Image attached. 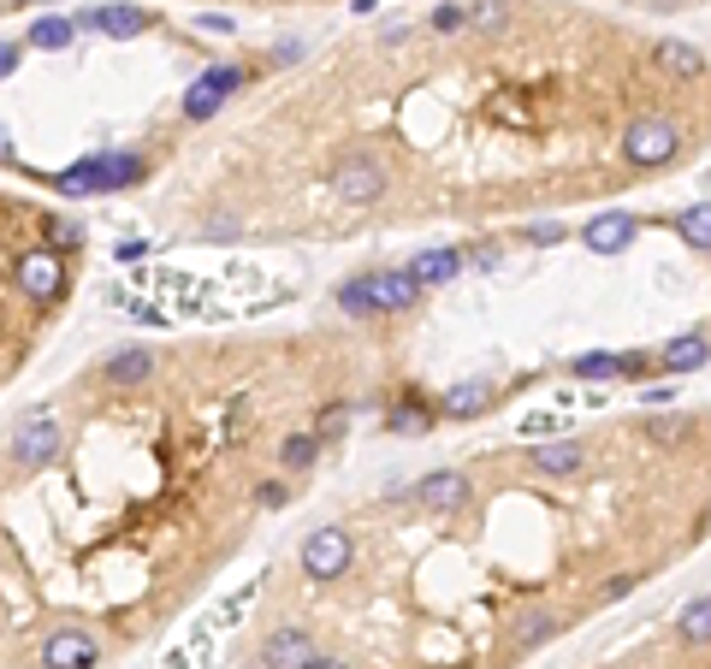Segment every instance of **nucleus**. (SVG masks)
Here are the masks:
<instances>
[{
    "mask_svg": "<svg viewBox=\"0 0 711 669\" xmlns=\"http://www.w3.org/2000/svg\"><path fill=\"white\" fill-rule=\"evenodd\" d=\"M0 160H12V149H7V130H0Z\"/></svg>",
    "mask_w": 711,
    "mask_h": 669,
    "instance_id": "cd10ccee",
    "label": "nucleus"
},
{
    "mask_svg": "<svg viewBox=\"0 0 711 669\" xmlns=\"http://www.w3.org/2000/svg\"><path fill=\"white\" fill-rule=\"evenodd\" d=\"M137 178H142L137 154H90L71 172H60V191L66 196H107V191H125V184H137Z\"/></svg>",
    "mask_w": 711,
    "mask_h": 669,
    "instance_id": "f257e3e1",
    "label": "nucleus"
},
{
    "mask_svg": "<svg viewBox=\"0 0 711 669\" xmlns=\"http://www.w3.org/2000/svg\"><path fill=\"white\" fill-rule=\"evenodd\" d=\"M314 457H321V432H291V439L279 445V462H285L291 474L314 469Z\"/></svg>",
    "mask_w": 711,
    "mask_h": 669,
    "instance_id": "dca6fc26",
    "label": "nucleus"
},
{
    "mask_svg": "<svg viewBox=\"0 0 711 669\" xmlns=\"http://www.w3.org/2000/svg\"><path fill=\"white\" fill-rule=\"evenodd\" d=\"M339 302H344V314H380L374 309V290H368V279H351L339 290Z\"/></svg>",
    "mask_w": 711,
    "mask_h": 669,
    "instance_id": "4be33fe9",
    "label": "nucleus"
},
{
    "mask_svg": "<svg viewBox=\"0 0 711 669\" xmlns=\"http://www.w3.org/2000/svg\"><path fill=\"white\" fill-rule=\"evenodd\" d=\"M238 83H243V66H214V71H202L191 90H184V119H214Z\"/></svg>",
    "mask_w": 711,
    "mask_h": 669,
    "instance_id": "39448f33",
    "label": "nucleus"
},
{
    "mask_svg": "<svg viewBox=\"0 0 711 669\" xmlns=\"http://www.w3.org/2000/svg\"><path fill=\"white\" fill-rule=\"evenodd\" d=\"M681 238H688L693 250H711V201H700V208L681 214Z\"/></svg>",
    "mask_w": 711,
    "mask_h": 669,
    "instance_id": "412c9836",
    "label": "nucleus"
},
{
    "mask_svg": "<svg viewBox=\"0 0 711 669\" xmlns=\"http://www.w3.org/2000/svg\"><path fill=\"white\" fill-rule=\"evenodd\" d=\"M629 238H634V220H629V214H605V220L587 226V250H599V255H617Z\"/></svg>",
    "mask_w": 711,
    "mask_h": 669,
    "instance_id": "2eb2a0df",
    "label": "nucleus"
},
{
    "mask_svg": "<svg viewBox=\"0 0 711 669\" xmlns=\"http://www.w3.org/2000/svg\"><path fill=\"white\" fill-rule=\"evenodd\" d=\"M676 634L688 639V646H711V599H693L688 610H681Z\"/></svg>",
    "mask_w": 711,
    "mask_h": 669,
    "instance_id": "f3484780",
    "label": "nucleus"
},
{
    "mask_svg": "<svg viewBox=\"0 0 711 669\" xmlns=\"http://www.w3.org/2000/svg\"><path fill=\"white\" fill-rule=\"evenodd\" d=\"M486 403H492V385H457L451 397H445V410L451 415H481Z\"/></svg>",
    "mask_w": 711,
    "mask_h": 669,
    "instance_id": "aec40b11",
    "label": "nucleus"
},
{
    "mask_svg": "<svg viewBox=\"0 0 711 669\" xmlns=\"http://www.w3.org/2000/svg\"><path fill=\"white\" fill-rule=\"evenodd\" d=\"M711 350H706V338L693 332V338H676V344H664V368L670 373H681V368H700Z\"/></svg>",
    "mask_w": 711,
    "mask_h": 669,
    "instance_id": "a211bd4d",
    "label": "nucleus"
},
{
    "mask_svg": "<svg viewBox=\"0 0 711 669\" xmlns=\"http://www.w3.org/2000/svg\"><path fill=\"white\" fill-rule=\"evenodd\" d=\"M641 7H652V12H681V7H693V0H641Z\"/></svg>",
    "mask_w": 711,
    "mask_h": 669,
    "instance_id": "a878e982",
    "label": "nucleus"
},
{
    "mask_svg": "<svg viewBox=\"0 0 711 669\" xmlns=\"http://www.w3.org/2000/svg\"><path fill=\"white\" fill-rule=\"evenodd\" d=\"M19 60H24V42H0V78H12Z\"/></svg>",
    "mask_w": 711,
    "mask_h": 669,
    "instance_id": "b1692460",
    "label": "nucleus"
},
{
    "mask_svg": "<svg viewBox=\"0 0 711 669\" xmlns=\"http://www.w3.org/2000/svg\"><path fill=\"white\" fill-rule=\"evenodd\" d=\"M12 457L24 462V469H48L54 457H60V420H24L19 432H12Z\"/></svg>",
    "mask_w": 711,
    "mask_h": 669,
    "instance_id": "423d86ee",
    "label": "nucleus"
},
{
    "mask_svg": "<svg viewBox=\"0 0 711 669\" xmlns=\"http://www.w3.org/2000/svg\"><path fill=\"white\" fill-rule=\"evenodd\" d=\"M326 184H332V196L351 201V208H374V201H386V191H391L386 172L374 166L368 154H356V149H344L339 160H332V178Z\"/></svg>",
    "mask_w": 711,
    "mask_h": 669,
    "instance_id": "f03ea898",
    "label": "nucleus"
},
{
    "mask_svg": "<svg viewBox=\"0 0 711 669\" xmlns=\"http://www.w3.org/2000/svg\"><path fill=\"white\" fill-rule=\"evenodd\" d=\"M351 563H356V540L339 521H326V528H314L309 540H302V569H309V580H339Z\"/></svg>",
    "mask_w": 711,
    "mask_h": 669,
    "instance_id": "7ed1b4c3",
    "label": "nucleus"
},
{
    "mask_svg": "<svg viewBox=\"0 0 711 669\" xmlns=\"http://www.w3.org/2000/svg\"><path fill=\"white\" fill-rule=\"evenodd\" d=\"M83 24H90V31H101V36H113V42H130V36H142V31H149V12H142V7H95V12H83V19H78V31H83Z\"/></svg>",
    "mask_w": 711,
    "mask_h": 669,
    "instance_id": "6e6552de",
    "label": "nucleus"
},
{
    "mask_svg": "<svg viewBox=\"0 0 711 669\" xmlns=\"http://www.w3.org/2000/svg\"><path fill=\"white\" fill-rule=\"evenodd\" d=\"M302 669H351V664H339V658H321V651H314V658L302 664Z\"/></svg>",
    "mask_w": 711,
    "mask_h": 669,
    "instance_id": "bb28decb",
    "label": "nucleus"
},
{
    "mask_svg": "<svg viewBox=\"0 0 711 669\" xmlns=\"http://www.w3.org/2000/svg\"><path fill=\"white\" fill-rule=\"evenodd\" d=\"M19 290L31 302H60L66 297V261L54 243H42V250H24L19 255Z\"/></svg>",
    "mask_w": 711,
    "mask_h": 669,
    "instance_id": "20e7f679",
    "label": "nucleus"
},
{
    "mask_svg": "<svg viewBox=\"0 0 711 669\" xmlns=\"http://www.w3.org/2000/svg\"><path fill=\"white\" fill-rule=\"evenodd\" d=\"M154 368H161V356H154V350H137V344L107 356V380H113V385H149Z\"/></svg>",
    "mask_w": 711,
    "mask_h": 669,
    "instance_id": "9b49d317",
    "label": "nucleus"
},
{
    "mask_svg": "<svg viewBox=\"0 0 711 669\" xmlns=\"http://www.w3.org/2000/svg\"><path fill=\"white\" fill-rule=\"evenodd\" d=\"M391 432H410V439H421V432H433V415L421 410V403H398V410L386 415Z\"/></svg>",
    "mask_w": 711,
    "mask_h": 669,
    "instance_id": "6ab92c4d",
    "label": "nucleus"
},
{
    "mask_svg": "<svg viewBox=\"0 0 711 669\" xmlns=\"http://www.w3.org/2000/svg\"><path fill=\"white\" fill-rule=\"evenodd\" d=\"M368 290H374V309L380 314H398V309H410V302L421 297V285L410 279V273H374Z\"/></svg>",
    "mask_w": 711,
    "mask_h": 669,
    "instance_id": "f8f14e48",
    "label": "nucleus"
},
{
    "mask_svg": "<svg viewBox=\"0 0 711 669\" xmlns=\"http://www.w3.org/2000/svg\"><path fill=\"white\" fill-rule=\"evenodd\" d=\"M462 273V255L457 250H421L415 261H410V279L415 285H451Z\"/></svg>",
    "mask_w": 711,
    "mask_h": 669,
    "instance_id": "ddd939ff",
    "label": "nucleus"
},
{
    "mask_svg": "<svg viewBox=\"0 0 711 669\" xmlns=\"http://www.w3.org/2000/svg\"><path fill=\"white\" fill-rule=\"evenodd\" d=\"M314 658V639L302 628H273L267 646H261V669H302Z\"/></svg>",
    "mask_w": 711,
    "mask_h": 669,
    "instance_id": "1a4fd4ad",
    "label": "nucleus"
},
{
    "mask_svg": "<svg viewBox=\"0 0 711 669\" xmlns=\"http://www.w3.org/2000/svg\"><path fill=\"white\" fill-rule=\"evenodd\" d=\"M575 373H582V380H605V373H622V361L617 356H582Z\"/></svg>",
    "mask_w": 711,
    "mask_h": 669,
    "instance_id": "5701e85b",
    "label": "nucleus"
},
{
    "mask_svg": "<svg viewBox=\"0 0 711 669\" xmlns=\"http://www.w3.org/2000/svg\"><path fill=\"white\" fill-rule=\"evenodd\" d=\"M78 42V19H60V12H48V19L31 24V36H24V48H42V54H60Z\"/></svg>",
    "mask_w": 711,
    "mask_h": 669,
    "instance_id": "4468645a",
    "label": "nucleus"
},
{
    "mask_svg": "<svg viewBox=\"0 0 711 669\" xmlns=\"http://www.w3.org/2000/svg\"><path fill=\"white\" fill-rule=\"evenodd\" d=\"M261 504H267V510H279V504H285V486H279V480H267V486H261Z\"/></svg>",
    "mask_w": 711,
    "mask_h": 669,
    "instance_id": "393cba45",
    "label": "nucleus"
},
{
    "mask_svg": "<svg viewBox=\"0 0 711 669\" xmlns=\"http://www.w3.org/2000/svg\"><path fill=\"white\" fill-rule=\"evenodd\" d=\"M652 54H658V66L670 71V78H706V54L693 48V42H681V36H664V42H652Z\"/></svg>",
    "mask_w": 711,
    "mask_h": 669,
    "instance_id": "9d476101",
    "label": "nucleus"
},
{
    "mask_svg": "<svg viewBox=\"0 0 711 669\" xmlns=\"http://www.w3.org/2000/svg\"><path fill=\"white\" fill-rule=\"evenodd\" d=\"M95 658H101V646H95V634H83V628H60L42 646V664L48 669H95Z\"/></svg>",
    "mask_w": 711,
    "mask_h": 669,
    "instance_id": "0eeeda50",
    "label": "nucleus"
}]
</instances>
